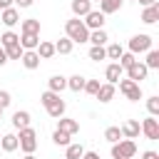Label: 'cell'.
Here are the masks:
<instances>
[{
    "label": "cell",
    "mask_w": 159,
    "mask_h": 159,
    "mask_svg": "<svg viewBox=\"0 0 159 159\" xmlns=\"http://www.w3.org/2000/svg\"><path fill=\"white\" fill-rule=\"evenodd\" d=\"M122 7V0H102L99 2V12L102 15H112V12H117Z\"/></svg>",
    "instance_id": "cell-26"
},
{
    "label": "cell",
    "mask_w": 159,
    "mask_h": 159,
    "mask_svg": "<svg viewBox=\"0 0 159 159\" xmlns=\"http://www.w3.org/2000/svg\"><path fill=\"white\" fill-rule=\"evenodd\" d=\"M97 89H99V80H87L82 92H87V94H92V97H94V94H97Z\"/></svg>",
    "instance_id": "cell-39"
},
{
    "label": "cell",
    "mask_w": 159,
    "mask_h": 159,
    "mask_svg": "<svg viewBox=\"0 0 159 159\" xmlns=\"http://www.w3.org/2000/svg\"><path fill=\"white\" fill-rule=\"evenodd\" d=\"M144 65H147V70H157L159 67V50H149L147 52V60H144Z\"/></svg>",
    "instance_id": "cell-30"
},
{
    "label": "cell",
    "mask_w": 159,
    "mask_h": 159,
    "mask_svg": "<svg viewBox=\"0 0 159 159\" xmlns=\"http://www.w3.org/2000/svg\"><path fill=\"white\" fill-rule=\"evenodd\" d=\"M142 7H149V5H157V0H137Z\"/></svg>",
    "instance_id": "cell-45"
},
{
    "label": "cell",
    "mask_w": 159,
    "mask_h": 159,
    "mask_svg": "<svg viewBox=\"0 0 159 159\" xmlns=\"http://www.w3.org/2000/svg\"><path fill=\"white\" fill-rule=\"evenodd\" d=\"M40 35H20V47L22 50H37Z\"/></svg>",
    "instance_id": "cell-23"
},
{
    "label": "cell",
    "mask_w": 159,
    "mask_h": 159,
    "mask_svg": "<svg viewBox=\"0 0 159 159\" xmlns=\"http://www.w3.org/2000/svg\"><path fill=\"white\" fill-rule=\"evenodd\" d=\"M147 109H149V117H157V114H159V97H157V94L147 99Z\"/></svg>",
    "instance_id": "cell-37"
},
{
    "label": "cell",
    "mask_w": 159,
    "mask_h": 159,
    "mask_svg": "<svg viewBox=\"0 0 159 159\" xmlns=\"http://www.w3.org/2000/svg\"><path fill=\"white\" fill-rule=\"evenodd\" d=\"M60 99H62V97H60V94H55V92H50V89L40 94V102H42V107H45V109H47V107H52V104H55V102H60Z\"/></svg>",
    "instance_id": "cell-31"
},
{
    "label": "cell",
    "mask_w": 159,
    "mask_h": 159,
    "mask_svg": "<svg viewBox=\"0 0 159 159\" xmlns=\"http://www.w3.org/2000/svg\"><path fill=\"white\" fill-rule=\"evenodd\" d=\"M22 159H35V154H25V157H22Z\"/></svg>",
    "instance_id": "cell-47"
},
{
    "label": "cell",
    "mask_w": 159,
    "mask_h": 159,
    "mask_svg": "<svg viewBox=\"0 0 159 159\" xmlns=\"http://www.w3.org/2000/svg\"><path fill=\"white\" fill-rule=\"evenodd\" d=\"M117 62H119V67H122V70H129V67L137 62V55H132V52H122V57H119Z\"/></svg>",
    "instance_id": "cell-35"
},
{
    "label": "cell",
    "mask_w": 159,
    "mask_h": 159,
    "mask_svg": "<svg viewBox=\"0 0 159 159\" xmlns=\"http://www.w3.org/2000/svg\"><path fill=\"white\" fill-rule=\"evenodd\" d=\"M104 139H107L109 144H117V142L122 139V129H119V127H107V129H104Z\"/></svg>",
    "instance_id": "cell-32"
},
{
    "label": "cell",
    "mask_w": 159,
    "mask_h": 159,
    "mask_svg": "<svg viewBox=\"0 0 159 159\" xmlns=\"http://www.w3.org/2000/svg\"><path fill=\"white\" fill-rule=\"evenodd\" d=\"M10 102H12L10 92H7V89H0V107L5 109V107H10Z\"/></svg>",
    "instance_id": "cell-40"
},
{
    "label": "cell",
    "mask_w": 159,
    "mask_h": 159,
    "mask_svg": "<svg viewBox=\"0 0 159 159\" xmlns=\"http://www.w3.org/2000/svg\"><path fill=\"white\" fill-rule=\"evenodd\" d=\"M47 114H50L52 119H60V117L65 114V99H60V102H55L52 107H47Z\"/></svg>",
    "instance_id": "cell-33"
},
{
    "label": "cell",
    "mask_w": 159,
    "mask_h": 159,
    "mask_svg": "<svg viewBox=\"0 0 159 159\" xmlns=\"http://www.w3.org/2000/svg\"><path fill=\"white\" fill-rule=\"evenodd\" d=\"M107 40H109V35H107L104 30H92V32H89V37H87V42H92L94 47H104V45H107Z\"/></svg>",
    "instance_id": "cell-20"
},
{
    "label": "cell",
    "mask_w": 159,
    "mask_h": 159,
    "mask_svg": "<svg viewBox=\"0 0 159 159\" xmlns=\"http://www.w3.org/2000/svg\"><path fill=\"white\" fill-rule=\"evenodd\" d=\"M119 129H122V139H137V137H139V132H142V127H139V122H137V119H127Z\"/></svg>",
    "instance_id": "cell-9"
},
{
    "label": "cell",
    "mask_w": 159,
    "mask_h": 159,
    "mask_svg": "<svg viewBox=\"0 0 159 159\" xmlns=\"http://www.w3.org/2000/svg\"><path fill=\"white\" fill-rule=\"evenodd\" d=\"M119 92L129 99V102H139L144 94H142V87L137 84V82H132V80H119Z\"/></svg>",
    "instance_id": "cell-5"
},
{
    "label": "cell",
    "mask_w": 159,
    "mask_h": 159,
    "mask_svg": "<svg viewBox=\"0 0 159 159\" xmlns=\"http://www.w3.org/2000/svg\"><path fill=\"white\" fill-rule=\"evenodd\" d=\"M137 154V142L134 139H119L112 144V159H132Z\"/></svg>",
    "instance_id": "cell-3"
},
{
    "label": "cell",
    "mask_w": 159,
    "mask_h": 159,
    "mask_svg": "<svg viewBox=\"0 0 159 159\" xmlns=\"http://www.w3.org/2000/svg\"><path fill=\"white\" fill-rule=\"evenodd\" d=\"M7 7H15V2H12V0H0V12L7 10Z\"/></svg>",
    "instance_id": "cell-42"
},
{
    "label": "cell",
    "mask_w": 159,
    "mask_h": 159,
    "mask_svg": "<svg viewBox=\"0 0 159 159\" xmlns=\"http://www.w3.org/2000/svg\"><path fill=\"white\" fill-rule=\"evenodd\" d=\"M5 62H7V55H5V50H2V47H0V67H2V65H5Z\"/></svg>",
    "instance_id": "cell-46"
},
{
    "label": "cell",
    "mask_w": 159,
    "mask_h": 159,
    "mask_svg": "<svg viewBox=\"0 0 159 159\" xmlns=\"http://www.w3.org/2000/svg\"><path fill=\"white\" fill-rule=\"evenodd\" d=\"M72 47H75V42H72V40L60 37V40L55 42V55H70V52H72Z\"/></svg>",
    "instance_id": "cell-24"
},
{
    "label": "cell",
    "mask_w": 159,
    "mask_h": 159,
    "mask_svg": "<svg viewBox=\"0 0 159 159\" xmlns=\"http://www.w3.org/2000/svg\"><path fill=\"white\" fill-rule=\"evenodd\" d=\"M147 75H149V70H147V65L139 62V60L127 70V80H132V82H137V84H139L142 80H147Z\"/></svg>",
    "instance_id": "cell-7"
},
{
    "label": "cell",
    "mask_w": 159,
    "mask_h": 159,
    "mask_svg": "<svg viewBox=\"0 0 159 159\" xmlns=\"http://www.w3.org/2000/svg\"><path fill=\"white\" fill-rule=\"evenodd\" d=\"M0 147H2V152H15L17 149V134H12V132L2 134L0 137Z\"/></svg>",
    "instance_id": "cell-22"
},
{
    "label": "cell",
    "mask_w": 159,
    "mask_h": 159,
    "mask_svg": "<svg viewBox=\"0 0 159 159\" xmlns=\"http://www.w3.org/2000/svg\"><path fill=\"white\" fill-rule=\"evenodd\" d=\"M70 7H72V15H75V17H84V15L92 10V2H89V0H72Z\"/></svg>",
    "instance_id": "cell-17"
},
{
    "label": "cell",
    "mask_w": 159,
    "mask_h": 159,
    "mask_svg": "<svg viewBox=\"0 0 159 159\" xmlns=\"http://www.w3.org/2000/svg\"><path fill=\"white\" fill-rule=\"evenodd\" d=\"M70 139H72V137H70V134H65V132H60V129H55V132H52V142H55L57 147H67V144H72Z\"/></svg>",
    "instance_id": "cell-34"
},
{
    "label": "cell",
    "mask_w": 159,
    "mask_h": 159,
    "mask_svg": "<svg viewBox=\"0 0 159 159\" xmlns=\"http://www.w3.org/2000/svg\"><path fill=\"white\" fill-rule=\"evenodd\" d=\"M12 2H15V7H32L35 0H12Z\"/></svg>",
    "instance_id": "cell-41"
},
{
    "label": "cell",
    "mask_w": 159,
    "mask_h": 159,
    "mask_svg": "<svg viewBox=\"0 0 159 159\" xmlns=\"http://www.w3.org/2000/svg\"><path fill=\"white\" fill-rule=\"evenodd\" d=\"M114 92H117V87H114V84H109V82H104V84H99V89H97V94H94V97H97L102 104H107V102H112Z\"/></svg>",
    "instance_id": "cell-14"
},
{
    "label": "cell",
    "mask_w": 159,
    "mask_h": 159,
    "mask_svg": "<svg viewBox=\"0 0 159 159\" xmlns=\"http://www.w3.org/2000/svg\"><path fill=\"white\" fill-rule=\"evenodd\" d=\"M0 20H2V25L15 27V25L20 22V10H17V7H7V10H2V12H0Z\"/></svg>",
    "instance_id": "cell-13"
},
{
    "label": "cell",
    "mask_w": 159,
    "mask_h": 159,
    "mask_svg": "<svg viewBox=\"0 0 159 159\" xmlns=\"http://www.w3.org/2000/svg\"><path fill=\"white\" fill-rule=\"evenodd\" d=\"M82 159H99V154H97V152H84Z\"/></svg>",
    "instance_id": "cell-44"
},
{
    "label": "cell",
    "mask_w": 159,
    "mask_h": 159,
    "mask_svg": "<svg viewBox=\"0 0 159 159\" xmlns=\"http://www.w3.org/2000/svg\"><path fill=\"white\" fill-rule=\"evenodd\" d=\"M37 55H40V60H50L52 55H55V42H47V40H40V45H37V50H35Z\"/></svg>",
    "instance_id": "cell-21"
},
{
    "label": "cell",
    "mask_w": 159,
    "mask_h": 159,
    "mask_svg": "<svg viewBox=\"0 0 159 159\" xmlns=\"http://www.w3.org/2000/svg\"><path fill=\"white\" fill-rule=\"evenodd\" d=\"M65 37L67 40H72V42H87V37H89V30L84 27V22L80 20V17H72V20H67L65 22Z\"/></svg>",
    "instance_id": "cell-1"
},
{
    "label": "cell",
    "mask_w": 159,
    "mask_h": 159,
    "mask_svg": "<svg viewBox=\"0 0 159 159\" xmlns=\"http://www.w3.org/2000/svg\"><path fill=\"white\" fill-rule=\"evenodd\" d=\"M0 119H2V107H0Z\"/></svg>",
    "instance_id": "cell-48"
},
{
    "label": "cell",
    "mask_w": 159,
    "mask_h": 159,
    "mask_svg": "<svg viewBox=\"0 0 159 159\" xmlns=\"http://www.w3.org/2000/svg\"><path fill=\"white\" fill-rule=\"evenodd\" d=\"M20 35H40V20L37 17H27L20 25Z\"/></svg>",
    "instance_id": "cell-15"
},
{
    "label": "cell",
    "mask_w": 159,
    "mask_h": 159,
    "mask_svg": "<svg viewBox=\"0 0 159 159\" xmlns=\"http://www.w3.org/2000/svg\"><path fill=\"white\" fill-rule=\"evenodd\" d=\"M84 27L92 32V30H104V15L99 12V10H89L87 15H84Z\"/></svg>",
    "instance_id": "cell-6"
},
{
    "label": "cell",
    "mask_w": 159,
    "mask_h": 159,
    "mask_svg": "<svg viewBox=\"0 0 159 159\" xmlns=\"http://www.w3.org/2000/svg\"><path fill=\"white\" fill-rule=\"evenodd\" d=\"M157 20H159V2L144 7V12H142V22H144V25H154Z\"/></svg>",
    "instance_id": "cell-18"
},
{
    "label": "cell",
    "mask_w": 159,
    "mask_h": 159,
    "mask_svg": "<svg viewBox=\"0 0 159 159\" xmlns=\"http://www.w3.org/2000/svg\"><path fill=\"white\" fill-rule=\"evenodd\" d=\"M149 50H152V37H149L147 32L129 37V52H132V55H139V52H149Z\"/></svg>",
    "instance_id": "cell-4"
},
{
    "label": "cell",
    "mask_w": 159,
    "mask_h": 159,
    "mask_svg": "<svg viewBox=\"0 0 159 159\" xmlns=\"http://www.w3.org/2000/svg\"><path fill=\"white\" fill-rule=\"evenodd\" d=\"M89 60H94V62H99V60H107V55H104V47H89Z\"/></svg>",
    "instance_id": "cell-38"
},
{
    "label": "cell",
    "mask_w": 159,
    "mask_h": 159,
    "mask_svg": "<svg viewBox=\"0 0 159 159\" xmlns=\"http://www.w3.org/2000/svg\"><path fill=\"white\" fill-rule=\"evenodd\" d=\"M12 127H15V129H25V127H30V112L17 109V112L12 114Z\"/></svg>",
    "instance_id": "cell-19"
},
{
    "label": "cell",
    "mask_w": 159,
    "mask_h": 159,
    "mask_svg": "<svg viewBox=\"0 0 159 159\" xmlns=\"http://www.w3.org/2000/svg\"><path fill=\"white\" fill-rule=\"evenodd\" d=\"M65 149H67L65 152V159H82V154H84V147L82 144H67Z\"/></svg>",
    "instance_id": "cell-29"
},
{
    "label": "cell",
    "mask_w": 159,
    "mask_h": 159,
    "mask_svg": "<svg viewBox=\"0 0 159 159\" xmlns=\"http://www.w3.org/2000/svg\"><path fill=\"white\" fill-rule=\"evenodd\" d=\"M17 149H22L25 154H35V149H37V132L32 127L20 129V134H17Z\"/></svg>",
    "instance_id": "cell-2"
},
{
    "label": "cell",
    "mask_w": 159,
    "mask_h": 159,
    "mask_svg": "<svg viewBox=\"0 0 159 159\" xmlns=\"http://www.w3.org/2000/svg\"><path fill=\"white\" fill-rule=\"evenodd\" d=\"M47 89L55 92V94H60L62 89H67V77H62V75H52V77L47 80Z\"/></svg>",
    "instance_id": "cell-16"
},
{
    "label": "cell",
    "mask_w": 159,
    "mask_h": 159,
    "mask_svg": "<svg viewBox=\"0 0 159 159\" xmlns=\"http://www.w3.org/2000/svg\"><path fill=\"white\" fill-rule=\"evenodd\" d=\"M84 82H87V77H82V75H72V77H67V89H72V92H82V89H84Z\"/></svg>",
    "instance_id": "cell-25"
},
{
    "label": "cell",
    "mask_w": 159,
    "mask_h": 159,
    "mask_svg": "<svg viewBox=\"0 0 159 159\" xmlns=\"http://www.w3.org/2000/svg\"><path fill=\"white\" fill-rule=\"evenodd\" d=\"M22 52H25V50L20 47V42H17V45H12V47H5L7 60H20V57H22Z\"/></svg>",
    "instance_id": "cell-36"
},
{
    "label": "cell",
    "mask_w": 159,
    "mask_h": 159,
    "mask_svg": "<svg viewBox=\"0 0 159 159\" xmlns=\"http://www.w3.org/2000/svg\"><path fill=\"white\" fill-rule=\"evenodd\" d=\"M57 129L72 137V134L80 132V122H77V119H70V117H60V119H57Z\"/></svg>",
    "instance_id": "cell-10"
},
{
    "label": "cell",
    "mask_w": 159,
    "mask_h": 159,
    "mask_svg": "<svg viewBox=\"0 0 159 159\" xmlns=\"http://www.w3.org/2000/svg\"><path fill=\"white\" fill-rule=\"evenodd\" d=\"M122 67H119V62H109L107 65V70H104V80L109 82V84H117L119 80H122Z\"/></svg>",
    "instance_id": "cell-12"
},
{
    "label": "cell",
    "mask_w": 159,
    "mask_h": 159,
    "mask_svg": "<svg viewBox=\"0 0 159 159\" xmlns=\"http://www.w3.org/2000/svg\"><path fill=\"white\" fill-rule=\"evenodd\" d=\"M142 132L147 134V139H159V122H157V117H147V119H142Z\"/></svg>",
    "instance_id": "cell-8"
},
{
    "label": "cell",
    "mask_w": 159,
    "mask_h": 159,
    "mask_svg": "<svg viewBox=\"0 0 159 159\" xmlns=\"http://www.w3.org/2000/svg\"><path fill=\"white\" fill-rule=\"evenodd\" d=\"M20 62H22L25 70H37V67H40V55H37L35 50H25L22 57H20Z\"/></svg>",
    "instance_id": "cell-11"
},
{
    "label": "cell",
    "mask_w": 159,
    "mask_h": 159,
    "mask_svg": "<svg viewBox=\"0 0 159 159\" xmlns=\"http://www.w3.org/2000/svg\"><path fill=\"white\" fill-rule=\"evenodd\" d=\"M142 159H159V154L149 149V152H144V154H142Z\"/></svg>",
    "instance_id": "cell-43"
},
{
    "label": "cell",
    "mask_w": 159,
    "mask_h": 159,
    "mask_svg": "<svg viewBox=\"0 0 159 159\" xmlns=\"http://www.w3.org/2000/svg\"><path fill=\"white\" fill-rule=\"evenodd\" d=\"M20 42V35H15L12 30H7V32H2L0 35V47L5 50V47H12V45H17Z\"/></svg>",
    "instance_id": "cell-27"
},
{
    "label": "cell",
    "mask_w": 159,
    "mask_h": 159,
    "mask_svg": "<svg viewBox=\"0 0 159 159\" xmlns=\"http://www.w3.org/2000/svg\"><path fill=\"white\" fill-rule=\"evenodd\" d=\"M122 52H124V50H122V45H119V42H109V45L104 47V55H107V60H114V62L122 57Z\"/></svg>",
    "instance_id": "cell-28"
}]
</instances>
